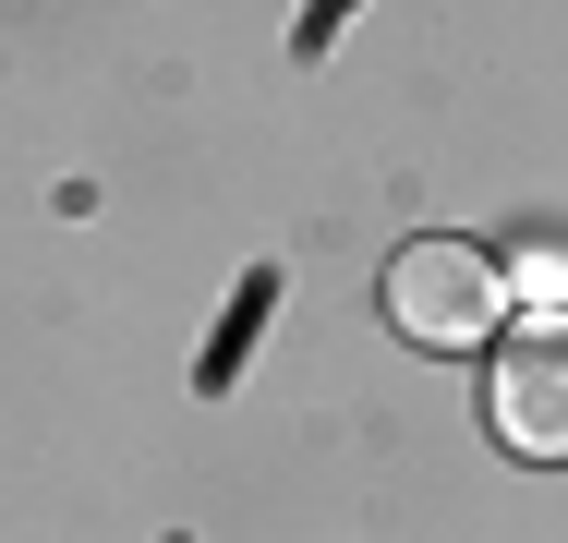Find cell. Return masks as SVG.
Listing matches in <instances>:
<instances>
[{
    "mask_svg": "<svg viewBox=\"0 0 568 543\" xmlns=\"http://www.w3.org/2000/svg\"><path fill=\"white\" fill-rule=\"evenodd\" d=\"M496 315H508L496 254H471V242H399L387 254V326L412 350H484Z\"/></svg>",
    "mask_w": 568,
    "mask_h": 543,
    "instance_id": "1",
    "label": "cell"
},
{
    "mask_svg": "<svg viewBox=\"0 0 568 543\" xmlns=\"http://www.w3.org/2000/svg\"><path fill=\"white\" fill-rule=\"evenodd\" d=\"M496 434L520 459H568V315H532L508 350H496Z\"/></svg>",
    "mask_w": 568,
    "mask_h": 543,
    "instance_id": "2",
    "label": "cell"
},
{
    "mask_svg": "<svg viewBox=\"0 0 568 543\" xmlns=\"http://www.w3.org/2000/svg\"><path fill=\"white\" fill-rule=\"evenodd\" d=\"M508 303H532V315H568V266H557V254H532V266H520V290H508Z\"/></svg>",
    "mask_w": 568,
    "mask_h": 543,
    "instance_id": "3",
    "label": "cell"
}]
</instances>
